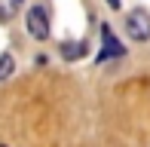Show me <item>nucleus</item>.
I'll return each instance as SVG.
<instances>
[{"instance_id":"nucleus-1","label":"nucleus","mask_w":150,"mask_h":147,"mask_svg":"<svg viewBox=\"0 0 150 147\" xmlns=\"http://www.w3.org/2000/svg\"><path fill=\"white\" fill-rule=\"evenodd\" d=\"M126 31L132 40H150V12L147 9H132L126 16Z\"/></svg>"},{"instance_id":"nucleus-2","label":"nucleus","mask_w":150,"mask_h":147,"mask_svg":"<svg viewBox=\"0 0 150 147\" xmlns=\"http://www.w3.org/2000/svg\"><path fill=\"white\" fill-rule=\"evenodd\" d=\"M28 31L34 40H46L49 37V18H46V9L43 6H34L28 12Z\"/></svg>"},{"instance_id":"nucleus-3","label":"nucleus","mask_w":150,"mask_h":147,"mask_svg":"<svg viewBox=\"0 0 150 147\" xmlns=\"http://www.w3.org/2000/svg\"><path fill=\"white\" fill-rule=\"evenodd\" d=\"M86 40H67V43H61V55L67 58V61H77V58L86 55Z\"/></svg>"},{"instance_id":"nucleus-4","label":"nucleus","mask_w":150,"mask_h":147,"mask_svg":"<svg viewBox=\"0 0 150 147\" xmlns=\"http://www.w3.org/2000/svg\"><path fill=\"white\" fill-rule=\"evenodd\" d=\"M122 52H126V49H122V43L110 34V28L104 25V52H101V58H107V55H122Z\"/></svg>"},{"instance_id":"nucleus-5","label":"nucleus","mask_w":150,"mask_h":147,"mask_svg":"<svg viewBox=\"0 0 150 147\" xmlns=\"http://www.w3.org/2000/svg\"><path fill=\"white\" fill-rule=\"evenodd\" d=\"M18 9V0H0V22H9Z\"/></svg>"},{"instance_id":"nucleus-6","label":"nucleus","mask_w":150,"mask_h":147,"mask_svg":"<svg viewBox=\"0 0 150 147\" xmlns=\"http://www.w3.org/2000/svg\"><path fill=\"white\" fill-rule=\"evenodd\" d=\"M12 71H16V61H12L9 52H3V55H0V80H6Z\"/></svg>"},{"instance_id":"nucleus-7","label":"nucleus","mask_w":150,"mask_h":147,"mask_svg":"<svg viewBox=\"0 0 150 147\" xmlns=\"http://www.w3.org/2000/svg\"><path fill=\"white\" fill-rule=\"evenodd\" d=\"M107 3H110V6H113V9H120V0H107Z\"/></svg>"},{"instance_id":"nucleus-8","label":"nucleus","mask_w":150,"mask_h":147,"mask_svg":"<svg viewBox=\"0 0 150 147\" xmlns=\"http://www.w3.org/2000/svg\"><path fill=\"white\" fill-rule=\"evenodd\" d=\"M18 3H22V0H18Z\"/></svg>"}]
</instances>
